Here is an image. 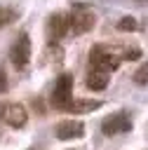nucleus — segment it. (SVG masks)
Here are the masks:
<instances>
[{"label": "nucleus", "instance_id": "1", "mask_svg": "<svg viewBox=\"0 0 148 150\" xmlns=\"http://www.w3.org/2000/svg\"><path fill=\"white\" fill-rule=\"evenodd\" d=\"M122 61H125L122 59V49H110V47L96 45L89 52V66L99 68V70H106V73H113Z\"/></svg>", "mask_w": 148, "mask_h": 150}, {"label": "nucleus", "instance_id": "2", "mask_svg": "<svg viewBox=\"0 0 148 150\" xmlns=\"http://www.w3.org/2000/svg\"><path fill=\"white\" fill-rule=\"evenodd\" d=\"M68 21H70V33L73 35H82V33H87V30L94 28L96 14H94V9L87 2H73V9L68 14Z\"/></svg>", "mask_w": 148, "mask_h": 150}, {"label": "nucleus", "instance_id": "3", "mask_svg": "<svg viewBox=\"0 0 148 150\" xmlns=\"http://www.w3.org/2000/svg\"><path fill=\"white\" fill-rule=\"evenodd\" d=\"M9 61L14 63L16 70L28 68V63H31V38H28V33H19L14 45L9 47Z\"/></svg>", "mask_w": 148, "mask_h": 150}, {"label": "nucleus", "instance_id": "4", "mask_svg": "<svg viewBox=\"0 0 148 150\" xmlns=\"http://www.w3.org/2000/svg\"><path fill=\"white\" fill-rule=\"evenodd\" d=\"M0 122H5L12 129H21L28 122V112L21 103H0Z\"/></svg>", "mask_w": 148, "mask_h": 150}, {"label": "nucleus", "instance_id": "5", "mask_svg": "<svg viewBox=\"0 0 148 150\" xmlns=\"http://www.w3.org/2000/svg\"><path fill=\"white\" fill-rule=\"evenodd\" d=\"M70 94H73V75L61 73L56 77V82H54V89H52V103H54V108L63 110L68 105V101L73 98Z\"/></svg>", "mask_w": 148, "mask_h": 150}, {"label": "nucleus", "instance_id": "6", "mask_svg": "<svg viewBox=\"0 0 148 150\" xmlns=\"http://www.w3.org/2000/svg\"><path fill=\"white\" fill-rule=\"evenodd\" d=\"M45 30H47V40L56 45L66 33H70V21H68V16H66V14L54 12V14H49V16H47V26H45Z\"/></svg>", "mask_w": 148, "mask_h": 150}, {"label": "nucleus", "instance_id": "7", "mask_svg": "<svg viewBox=\"0 0 148 150\" xmlns=\"http://www.w3.org/2000/svg\"><path fill=\"white\" fill-rule=\"evenodd\" d=\"M132 129V117L127 112H113L101 122V131L106 136H117V134H127Z\"/></svg>", "mask_w": 148, "mask_h": 150}, {"label": "nucleus", "instance_id": "8", "mask_svg": "<svg viewBox=\"0 0 148 150\" xmlns=\"http://www.w3.org/2000/svg\"><path fill=\"white\" fill-rule=\"evenodd\" d=\"M54 134L56 138L61 141H73V138H82L85 136V124L80 120H63L54 127Z\"/></svg>", "mask_w": 148, "mask_h": 150}, {"label": "nucleus", "instance_id": "9", "mask_svg": "<svg viewBox=\"0 0 148 150\" xmlns=\"http://www.w3.org/2000/svg\"><path fill=\"white\" fill-rule=\"evenodd\" d=\"M99 108H101V101H96V98H70L68 105L63 108V112L82 115V112H92V110H99Z\"/></svg>", "mask_w": 148, "mask_h": 150}, {"label": "nucleus", "instance_id": "10", "mask_svg": "<svg viewBox=\"0 0 148 150\" xmlns=\"http://www.w3.org/2000/svg\"><path fill=\"white\" fill-rule=\"evenodd\" d=\"M108 82H110V73L99 70V68H92L89 75H87V80H85L87 89H92V91H101V89H106Z\"/></svg>", "mask_w": 148, "mask_h": 150}, {"label": "nucleus", "instance_id": "11", "mask_svg": "<svg viewBox=\"0 0 148 150\" xmlns=\"http://www.w3.org/2000/svg\"><path fill=\"white\" fill-rule=\"evenodd\" d=\"M16 16H19V9H14V7H0V28H5V26H9L12 21H16Z\"/></svg>", "mask_w": 148, "mask_h": 150}, {"label": "nucleus", "instance_id": "12", "mask_svg": "<svg viewBox=\"0 0 148 150\" xmlns=\"http://www.w3.org/2000/svg\"><path fill=\"white\" fill-rule=\"evenodd\" d=\"M136 28H139V23H136L134 16H122V19L117 21V30H122V33H132V30H136Z\"/></svg>", "mask_w": 148, "mask_h": 150}, {"label": "nucleus", "instance_id": "13", "mask_svg": "<svg viewBox=\"0 0 148 150\" xmlns=\"http://www.w3.org/2000/svg\"><path fill=\"white\" fill-rule=\"evenodd\" d=\"M134 82H136V84H148V61H143V63L136 68V73H134Z\"/></svg>", "mask_w": 148, "mask_h": 150}, {"label": "nucleus", "instance_id": "14", "mask_svg": "<svg viewBox=\"0 0 148 150\" xmlns=\"http://www.w3.org/2000/svg\"><path fill=\"white\" fill-rule=\"evenodd\" d=\"M139 56H141L139 47H122V59H125V61H134V59H139Z\"/></svg>", "mask_w": 148, "mask_h": 150}, {"label": "nucleus", "instance_id": "15", "mask_svg": "<svg viewBox=\"0 0 148 150\" xmlns=\"http://www.w3.org/2000/svg\"><path fill=\"white\" fill-rule=\"evenodd\" d=\"M7 91V75H5V70L0 68V94H5Z\"/></svg>", "mask_w": 148, "mask_h": 150}]
</instances>
